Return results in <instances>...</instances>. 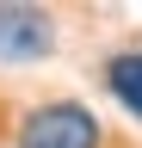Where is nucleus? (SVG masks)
Instances as JSON below:
<instances>
[{"mask_svg":"<svg viewBox=\"0 0 142 148\" xmlns=\"http://www.w3.org/2000/svg\"><path fill=\"white\" fill-rule=\"evenodd\" d=\"M105 86H111L117 99H123V105H130L136 117H142V56H136V49H130V56H111V62H105Z\"/></svg>","mask_w":142,"mask_h":148,"instance_id":"nucleus-3","label":"nucleus"},{"mask_svg":"<svg viewBox=\"0 0 142 148\" xmlns=\"http://www.w3.org/2000/svg\"><path fill=\"white\" fill-rule=\"evenodd\" d=\"M19 148H99V117L74 99L37 105L19 130Z\"/></svg>","mask_w":142,"mask_h":148,"instance_id":"nucleus-1","label":"nucleus"},{"mask_svg":"<svg viewBox=\"0 0 142 148\" xmlns=\"http://www.w3.org/2000/svg\"><path fill=\"white\" fill-rule=\"evenodd\" d=\"M49 49V18L31 6H6L0 12V56H43Z\"/></svg>","mask_w":142,"mask_h":148,"instance_id":"nucleus-2","label":"nucleus"}]
</instances>
